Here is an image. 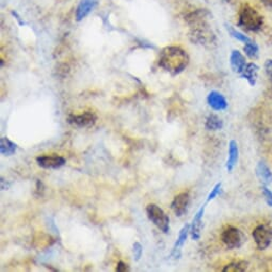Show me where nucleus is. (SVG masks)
<instances>
[{
  "instance_id": "obj_4",
  "label": "nucleus",
  "mask_w": 272,
  "mask_h": 272,
  "mask_svg": "<svg viewBox=\"0 0 272 272\" xmlns=\"http://www.w3.org/2000/svg\"><path fill=\"white\" fill-rule=\"evenodd\" d=\"M221 240L225 244L226 248L233 250L240 248L244 241V238L239 229L235 226H228L221 234Z\"/></svg>"
},
{
  "instance_id": "obj_19",
  "label": "nucleus",
  "mask_w": 272,
  "mask_h": 272,
  "mask_svg": "<svg viewBox=\"0 0 272 272\" xmlns=\"http://www.w3.org/2000/svg\"><path fill=\"white\" fill-rule=\"evenodd\" d=\"M225 26H226V30H228V32L230 33V35L232 36L233 39L237 40L238 42H241V43H243V44L249 43V42L252 41V39L250 38V36H248L245 33L239 31L238 29L234 28L233 26H231V25H228V24H226Z\"/></svg>"
},
{
  "instance_id": "obj_3",
  "label": "nucleus",
  "mask_w": 272,
  "mask_h": 272,
  "mask_svg": "<svg viewBox=\"0 0 272 272\" xmlns=\"http://www.w3.org/2000/svg\"><path fill=\"white\" fill-rule=\"evenodd\" d=\"M146 214L152 223L165 234L169 233L170 219L169 216L156 204H150L146 207Z\"/></svg>"
},
{
  "instance_id": "obj_14",
  "label": "nucleus",
  "mask_w": 272,
  "mask_h": 272,
  "mask_svg": "<svg viewBox=\"0 0 272 272\" xmlns=\"http://www.w3.org/2000/svg\"><path fill=\"white\" fill-rule=\"evenodd\" d=\"M258 73H259V66L254 62H249L246 63L244 70L240 74V77L248 81V83L251 86H254L258 78Z\"/></svg>"
},
{
  "instance_id": "obj_25",
  "label": "nucleus",
  "mask_w": 272,
  "mask_h": 272,
  "mask_svg": "<svg viewBox=\"0 0 272 272\" xmlns=\"http://www.w3.org/2000/svg\"><path fill=\"white\" fill-rule=\"evenodd\" d=\"M264 70H265V73H266V75L268 76L269 80L272 79V59H267L265 61Z\"/></svg>"
},
{
  "instance_id": "obj_22",
  "label": "nucleus",
  "mask_w": 272,
  "mask_h": 272,
  "mask_svg": "<svg viewBox=\"0 0 272 272\" xmlns=\"http://www.w3.org/2000/svg\"><path fill=\"white\" fill-rule=\"evenodd\" d=\"M132 252H133V256H134V261L138 262L140 261V258L142 256L143 253V248L140 242H134L132 245Z\"/></svg>"
},
{
  "instance_id": "obj_13",
  "label": "nucleus",
  "mask_w": 272,
  "mask_h": 272,
  "mask_svg": "<svg viewBox=\"0 0 272 272\" xmlns=\"http://www.w3.org/2000/svg\"><path fill=\"white\" fill-rule=\"evenodd\" d=\"M190 234V224H186L184 225L183 229L180 230L179 232V235L178 237L175 241V244L174 246H173V251H172V256L174 257L175 259L179 258L180 257V254H182V249L184 244L186 243V240L188 238V235Z\"/></svg>"
},
{
  "instance_id": "obj_5",
  "label": "nucleus",
  "mask_w": 272,
  "mask_h": 272,
  "mask_svg": "<svg viewBox=\"0 0 272 272\" xmlns=\"http://www.w3.org/2000/svg\"><path fill=\"white\" fill-rule=\"evenodd\" d=\"M252 237L258 250H266L272 242V229L268 225H257L253 232Z\"/></svg>"
},
{
  "instance_id": "obj_16",
  "label": "nucleus",
  "mask_w": 272,
  "mask_h": 272,
  "mask_svg": "<svg viewBox=\"0 0 272 272\" xmlns=\"http://www.w3.org/2000/svg\"><path fill=\"white\" fill-rule=\"evenodd\" d=\"M256 175L264 185L272 183V171L265 162H259L256 167Z\"/></svg>"
},
{
  "instance_id": "obj_6",
  "label": "nucleus",
  "mask_w": 272,
  "mask_h": 272,
  "mask_svg": "<svg viewBox=\"0 0 272 272\" xmlns=\"http://www.w3.org/2000/svg\"><path fill=\"white\" fill-rule=\"evenodd\" d=\"M97 118L93 112H83L81 115H70L67 122L71 125L79 128L90 127L95 124Z\"/></svg>"
},
{
  "instance_id": "obj_24",
  "label": "nucleus",
  "mask_w": 272,
  "mask_h": 272,
  "mask_svg": "<svg viewBox=\"0 0 272 272\" xmlns=\"http://www.w3.org/2000/svg\"><path fill=\"white\" fill-rule=\"evenodd\" d=\"M262 192L265 196V200L267 202V204L272 207V191L266 186V185H264V186L262 187Z\"/></svg>"
},
{
  "instance_id": "obj_18",
  "label": "nucleus",
  "mask_w": 272,
  "mask_h": 272,
  "mask_svg": "<svg viewBox=\"0 0 272 272\" xmlns=\"http://www.w3.org/2000/svg\"><path fill=\"white\" fill-rule=\"evenodd\" d=\"M223 121H222L217 115H209L206 119L205 122V128L207 130H212V131H216V130H221L223 128Z\"/></svg>"
},
{
  "instance_id": "obj_20",
  "label": "nucleus",
  "mask_w": 272,
  "mask_h": 272,
  "mask_svg": "<svg viewBox=\"0 0 272 272\" xmlns=\"http://www.w3.org/2000/svg\"><path fill=\"white\" fill-rule=\"evenodd\" d=\"M243 53L244 55L251 60H256L259 57V47L255 41H251L249 43H245L243 45Z\"/></svg>"
},
{
  "instance_id": "obj_26",
  "label": "nucleus",
  "mask_w": 272,
  "mask_h": 272,
  "mask_svg": "<svg viewBox=\"0 0 272 272\" xmlns=\"http://www.w3.org/2000/svg\"><path fill=\"white\" fill-rule=\"evenodd\" d=\"M116 271H118V272H126V271H129V268H128V266L125 263L119 262L118 265H117Z\"/></svg>"
},
{
  "instance_id": "obj_28",
  "label": "nucleus",
  "mask_w": 272,
  "mask_h": 272,
  "mask_svg": "<svg viewBox=\"0 0 272 272\" xmlns=\"http://www.w3.org/2000/svg\"><path fill=\"white\" fill-rule=\"evenodd\" d=\"M270 82H271V86H272V79H270Z\"/></svg>"
},
{
  "instance_id": "obj_9",
  "label": "nucleus",
  "mask_w": 272,
  "mask_h": 272,
  "mask_svg": "<svg viewBox=\"0 0 272 272\" xmlns=\"http://www.w3.org/2000/svg\"><path fill=\"white\" fill-rule=\"evenodd\" d=\"M98 0H80L75 12V18L77 21L83 20L91 12L96 8Z\"/></svg>"
},
{
  "instance_id": "obj_2",
  "label": "nucleus",
  "mask_w": 272,
  "mask_h": 272,
  "mask_svg": "<svg viewBox=\"0 0 272 272\" xmlns=\"http://www.w3.org/2000/svg\"><path fill=\"white\" fill-rule=\"evenodd\" d=\"M238 26L248 32H258L264 26V16L250 5H243L238 12Z\"/></svg>"
},
{
  "instance_id": "obj_11",
  "label": "nucleus",
  "mask_w": 272,
  "mask_h": 272,
  "mask_svg": "<svg viewBox=\"0 0 272 272\" xmlns=\"http://www.w3.org/2000/svg\"><path fill=\"white\" fill-rule=\"evenodd\" d=\"M246 63L248 62H246L245 56L242 53H240L238 49H234V51H232L230 56V64L234 73L240 75L242 71L244 70Z\"/></svg>"
},
{
  "instance_id": "obj_1",
  "label": "nucleus",
  "mask_w": 272,
  "mask_h": 272,
  "mask_svg": "<svg viewBox=\"0 0 272 272\" xmlns=\"http://www.w3.org/2000/svg\"><path fill=\"white\" fill-rule=\"evenodd\" d=\"M158 63L172 76H176L188 66L189 56L178 46H168L160 53Z\"/></svg>"
},
{
  "instance_id": "obj_27",
  "label": "nucleus",
  "mask_w": 272,
  "mask_h": 272,
  "mask_svg": "<svg viewBox=\"0 0 272 272\" xmlns=\"http://www.w3.org/2000/svg\"><path fill=\"white\" fill-rule=\"evenodd\" d=\"M262 3H263L266 7L272 9V0H262Z\"/></svg>"
},
{
  "instance_id": "obj_15",
  "label": "nucleus",
  "mask_w": 272,
  "mask_h": 272,
  "mask_svg": "<svg viewBox=\"0 0 272 272\" xmlns=\"http://www.w3.org/2000/svg\"><path fill=\"white\" fill-rule=\"evenodd\" d=\"M239 157V150L238 144L235 140H231L229 143V158L226 162V170L228 172H232L236 166Z\"/></svg>"
},
{
  "instance_id": "obj_12",
  "label": "nucleus",
  "mask_w": 272,
  "mask_h": 272,
  "mask_svg": "<svg viewBox=\"0 0 272 272\" xmlns=\"http://www.w3.org/2000/svg\"><path fill=\"white\" fill-rule=\"evenodd\" d=\"M204 213H205V206H202L199 209V212H197L196 215L194 216L192 223L190 224V234H191V238L193 240H199L201 238V231L203 226L202 220Z\"/></svg>"
},
{
  "instance_id": "obj_10",
  "label": "nucleus",
  "mask_w": 272,
  "mask_h": 272,
  "mask_svg": "<svg viewBox=\"0 0 272 272\" xmlns=\"http://www.w3.org/2000/svg\"><path fill=\"white\" fill-rule=\"evenodd\" d=\"M207 104L215 111H223L228 108L226 98L218 91L209 92L207 96Z\"/></svg>"
},
{
  "instance_id": "obj_23",
  "label": "nucleus",
  "mask_w": 272,
  "mask_h": 272,
  "mask_svg": "<svg viewBox=\"0 0 272 272\" xmlns=\"http://www.w3.org/2000/svg\"><path fill=\"white\" fill-rule=\"evenodd\" d=\"M221 187H222L221 183L216 184V186L212 189V191H210V193L207 196V202H210V201H213V200L216 199V197L219 195V193L221 191Z\"/></svg>"
},
{
  "instance_id": "obj_17",
  "label": "nucleus",
  "mask_w": 272,
  "mask_h": 272,
  "mask_svg": "<svg viewBox=\"0 0 272 272\" xmlns=\"http://www.w3.org/2000/svg\"><path fill=\"white\" fill-rule=\"evenodd\" d=\"M17 145L13 141L4 137L0 139V152L4 156H12L16 153Z\"/></svg>"
},
{
  "instance_id": "obj_7",
  "label": "nucleus",
  "mask_w": 272,
  "mask_h": 272,
  "mask_svg": "<svg viewBox=\"0 0 272 272\" xmlns=\"http://www.w3.org/2000/svg\"><path fill=\"white\" fill-rule=\"evenodd\" d=\"M190 204V194L188 192H182L177 194L171 204V208L177 217H182L188 210Z\"/></svg>"
},
{
  "instance_id": "obj_8",
  "label": "nucleus",
  "mask_w": 272,
  "mask_h": 272,
  "mask_svg": "<svg viewBox=\"0 0 272 272\" xmlns=\"http://www.w3.org/2000/svg\"><path fill=\"white\" fill-rule=\"evenodd\" d=\"M36 163L43 169H60L66 164L65 158L58 155H49V156H39L36 158Z\"/></svg>"
},
{
  "instance_id": "obj_21",
  "label": "nucleus",
  "mask_w": 272,
  "mask_h": 272,
  "mask_svg": "<svg viewBox=\"0 0 272 272\" xmlns=\"http://www.w3.org/2000/svg\"><path fill=\"white\" fill-rule=\"evenodd\" d=\"M248 262L238 261L233 262L223 268V272H243L248 269Z\"/></svg>"
}]
</instances>
